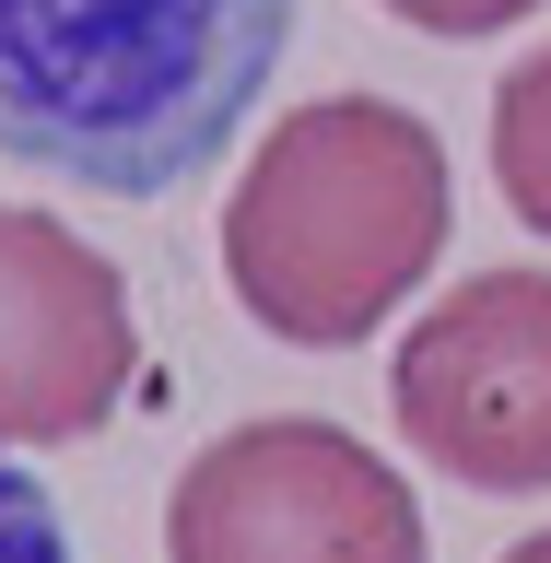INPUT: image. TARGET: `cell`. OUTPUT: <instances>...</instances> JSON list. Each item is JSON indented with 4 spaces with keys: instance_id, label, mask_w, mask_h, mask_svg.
I'll list each match as a JSON object with an SVG mask.
<instances>
[{
    "instance_id": "6da1fadb",
    "label": "cell",
    "mask_w": 551,
    "mask_h": 563,
    "mask_svg": "<svg viewBox=\"0 0 551 563\" xmlns=\"http://www.w3.org/2000/svg\"><path fill=\"white\" fill-rule=\"evenodd\" d=\"M294 0H0V153L165 200L271 95Z\"/></svg>"
},
{
    "instance_id": "7a4b0ae2",
    "label": "cell",
    "mask_w": 551,
    "mask_h": 563,
    "mask_svg": "<svg viewBox=\"0 0 551 563\" xmlns=\"http://www.w3.org/2000/svg\"><path fill=\"white\" fill-rule=\"evenodd\" d=\"M458 235L447 141L387 95H317L271 118L223 188V282L294 352H352Z\"/></svg>"
},
{
    "instance_id": "3957f363",
    "label": "cell",
    "mask_w": 551,
    "mask_h": 563,
    "mask_svg": "<svg viewBox=\"0 0 551 563\" xmlns=\"http://www.w3.org/2000/svg\"><path fill=\"white\" fill-rule=\"evenodd\" d=\"M165 563H422V505L364 434L271 411L176 470Z\"/></svg>"
},
{
    "instance_id": "277c9868",
    "label": "cell",
    "mask_w": 551,
    "mask_h": 563,
    "mask_svg": "<svg viewBox=\"0 0 551 563\" xmlns=\"http://www.w3.org/2000/svg\"><path fill=\"white\" fill-rule=\"evenodd\" d=\"M387 411L470 493H551V271H470L434 294L399 364Z\"/></svg>"
},
{
    "instance_id": "5b68a950",
    "label": "cell",
    "mask_w": 551,
    "mask_h": 563,
    "mask_svg": "<svg viewBox=\"0 0 551 563\" xmlns=\"http://www.w3.org/2000/svg\"><path fill=\"white\" fill-rule=\"evenodd\" d=\"M141 329L106 246H82L59 211L0 200V446H70L130 411Z\"/></svg>"
},
{
    "instance_id": "8992f818",
    "label": "cell",
    "mask_w": 551,
    "mask_h": 563,
    "mask_svg": "<svg viewBox=\"0 0 551 563\" xmlns=\"http://www.w3.org/2000/svg\"><path fill=\"white\" fill-rule=\"evenodd\" d=\"M493 188L528 235H551V47L493 82Z\"/></svg>"
},
{
    "instance_id": "52a82bcc",
    "label": "cell",
    "mask_w": 551,
    "mask_h": 563,
    "mask_svg": "<svg viewBox=\"0 0 551 563\" xmlns=\"http://www.w3.org/2000/svg\"><path fill=\"white\" fill-rule=\"evenodd\" d=\"M0 563H70V528L47 505V482L12 470V457H0Z\"/></svg>"
},
{
    "instance_id": "ba28073f",
    "label": "cell",
    "mask_w": 551,
    "mask_h": 563,
    "mask_svg": "<svg viewBox=\"0 0 551 563\" xmlns=\"http://www.w3.org/2000/svg\"><path fill=\"white\" fill-rule=\"evenodd\" d=\"M399 24H422V35H505L517 12H540V0H387Z\"/></svg>"
},
{
    "instance_id": "9c48e42d",
    "label": "cell",
    "mask_w": 551,
    "mask_h": 563,
    "mask_svg": "<svg viewBox=\"0 0 551 563\" xmlns=\"http://www.w3.org/2000/svg\"><path fill=\"white\" fill-rule=\"evenodd\" d=\"M505 563H551V528H540V540H517V552H505Z\"/></svg>"
}]
</instances>
